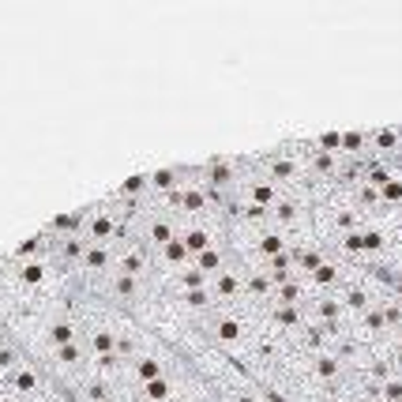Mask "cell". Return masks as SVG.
Masks as SVG:
<instances>
[{
  "mask_svg": "<svg viewBox=\"0 0 402 402\" xmlns=\"http://www.w3.org/2000/svg\"><path fill=\"white\" fill-rule=\"evenodd\" d=\"M4 387H8V391H16V395H23V398H38V395L46 391L42 376H38L31 365H19L11 376H4Z\"/></svg>",
  "mask_w": 402,
  "mask_h": 402,
  "instance_id": "obj_1",
  "label": "cell"
},
{
  "mask_svg": "<svg viewBox=\"0 0 402 402\" xmlns=\"http://www.w3.org/2000/svg\"><path fill=\"white\" fill-rule=\"evenodd\" d=\"M105 282H110V293L120 301V305H143V282L132 275H105Z\"/></svg>",
  "mask_w": 402,
  "mask_h": 402,
  "instance_id": "obj_2",
  "label": "cell"
},
{
  "mask_svg": "<svg viewBox=\"0 0 402 402\" xmlns=\"http://www.w3.org/2000/svg\"><path fill=\"white\" fill-rule=\"evenodd\" d=\"M113 260H117V248H113V245H90L79 267H83L87 275H102V278H105V275L113 271Z\"/></svg>",
  "mask_w": 402,
  "mask_h": 402,
  "instance_id": "obj_3",
  "label": "cell"
},
{
  "mask_svg": "<svg viewBox=\"0 0 402 402\" xmlns=\"http://www.w3.org/2000/svg\"><path fill=\"white\" fill-rule=\"evenodd\" d=\"M192 263H196V267H199V271H203L207 278H214L218 271H226V267H230V245H226V240H222V245L207 248L203 256H196Z\"/></svg>",
  "mask_w": 402,
  "mask_h": 402,
  "instance_id": "obj_4",
  "label": "cell"
},
{
  "mask_svg": "<svg viewBox=\"0 0 402 402\" xmlns=\"http://www.w3.org/2000/svg\"><path fill=\"white\" fill-rule=\"evenodd\" d=\"M369 147L376 154H395L402 151V128H380V132H369Z\"/></svg>",
  "mask_w": 402,
  "mask_h": 402,
  "instance_id": "obj_5",
  "label": "cell"
},
{
  "mask_svg": "<svg viewBox=\"0 0 402 402\" xmlns=\"http://www.w3.org/2000/svg\"><path fill=\"white\" fill-rule=\"evenodd\" d=\"M301 151H316V154H334V158H342V132H327V136L305 139Z\"/></svg>",
  "mask_w": 402,
  "mask_h": 402,
  "instance_id": "obj_6",
  "label": "cell"
},
{
  "mask_svg": "<svg viewBox=\"0 0 402 402\" xmlns=\"http://www.w3.org/2000/svg\"><path fill=\"white\" fill-rule=\"evenodd\" d=\"M49 271H53V267L46 263V260H31V263H19V282L23 286H46L49 282Z\"/></svg>",
  "mask_w": 402,
  "mask_h": 402,
  "instance_id": "obj_7",
  "label": "cell"
},
{
  "mask_svg": "<svg viewBox=\"0 0 402 402\" xmlns=\"http://www.w3.org/2000/svg\"><path fill=\"white\" fill-rule=\"evenodd\" d=\"M369 132H342V158L346 154H369Z\"/></svg>",
  "mask_w": 402,
  "mask_h": 402,
  "instance_id": "obj_8",
  "label": "cell"
},
{
  "mask_svg": "<svg viewBox=\"0 0 402 402\" xmlns=\"http://www.w3.org/2000/svg\"><path fill=\"white\" fill-rule=\"evenodd\" d=\"M380 203L391 207V211H402V173L387 184V189H380Z\"/></svg>",
  "mask_w": 402,
  "mask_h": 402,
  "instance_id": "obj_9",
  "label": "cell"
},
{
  "mask_svg": "<svg viewBox=\"0 0 402 402\" xmlns=\"http://www.w3.org/2000/svg\"><path fill=\"white\" fill-rule=\"evenodd\" d=\"M380 398H387V402H402V376L384 380V384H380Z\"/></svg>",
  "mask_w": 402,
  "mask_h": 402,
  "instance_id": "obj_10",
  "label": "cell"
},
{
  "mask_svg": "<svg viewBox=\"0 0 402 402\" xmlns=\"http://www.w3.org/2000/svg\"><path fill=\"white\" fill-rule=\"evenodd\" d=\"M102 402H128V398H125V395H120V391H110V395H105Z\"/></svg>",
  "mask_w": 402,
  "mask_h": 402,
  "instance_id": "obj_11",
  "label": "cell"
},
{
  "mask_svg": "<svg viewBox=\"0 0 402 402\" xmlns=\"http://www.w3.org/2000/svg\"><path fill=\"white\" fill-rule=\"evenodd\" d=\"M214 402H218V398H214Z\"/></svg>",
  "mask_w": 402,
  "mask_h": 402,
  "instance_id": "obj_12",
  "label": "cell"
}]
</instances>
